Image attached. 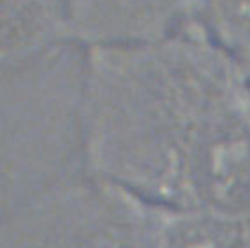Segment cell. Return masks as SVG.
Instances as JSON below:
<instances>
[{
    "label": "cell",
    "mask_w": 250,
    "mask_h": 248,
    "mask_svg": "<svg viewBox=\"0 0 250 248\" xmlns=\"http://www.w3.org/2000/svg\"><path fill=\"white\" fill-rule=\"evenodd\" d=\"M241 63H243V65H245L247 72H249V76H250V53L247 55V57L243 58V60H241Z\"/></svg>",
    "instance_id": "cell-6"
},
{
    "label": "cell",
    "mask_w": 250,
    "mask_h": 248,
    "mask_svg": "<svg viewBox=\"0 0 250 248\" xmlns=\"http://www.w3.org/2000/svg\"><path fill=\"white\" fill-rule=\"evenodd\" d=\"M72 42L132 44L173 37L201 25L203 0H63Z\"/></svg>",
    "instance_id": "cell-2"
},
{
    "label": "cell",
    "mask_w": 250,
    "mask_h": 248,
    "mask_svg": "<svg viewBox=\"0 0 250 248\" xmlns=\"http://www.w3.org/2000/svg\"><path fill=\"white\" fill-rule=\"evenodd\" d=\"M232 248H250V215L241 218L236 241H234Z\"/></svg>",
    "instance_id": "cell-5"
},
{
    "label": "cell",
    "mask_w": 250,
    "mask_h": 248,
    "mask_svg": "<svg viewBox=\"0 0 250 248\" xmlns=\"http://www.w3.org/2000/svg\"><path fill=\"white\" fill-rule=\"evenodd\" d=\"M80 151L95 180L139 201L249 217V72L203 27L85 48Z\"/></svg>",
    "instance_id": "cell-1"
},
{
    "label": "cell",
    "mask_w": 250,
    "mask_h": 248,
    "mask_svg": "<svg viewBox=\"0 0 250 248\" xmlns=\"http://www.w3.org/2000/svg\"><path fill=\"white\" fill-rule=\"evenodd\" d=\"M201 25L236 58L250 53V0H203Z\"/></svg>",
    "instance_id": "cell-4"
},
{
    "label": "cell",
    "mask_w": 250,
    "mask_h": 248,
    "mask_svg": "<svg viewBox=\"0 0 250 248\" xmlns=\"http://www.w3.org/2000/svg\"><path fill=\"white\" fill-rule=\"evenodd\" d=\"M72 42L63 0H2V67Z\"/></svg>",
    "instance_id": "cell-3"
}]
</instances>
